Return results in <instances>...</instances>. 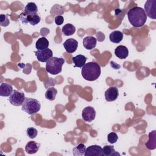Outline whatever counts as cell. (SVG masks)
<instances>
[{
    "mask_svg": "<svg viewBox=\"0 0 156 156\" xmlns=\"http://www.w3.org/2000/svg\"><path fill=\"white\" fill-rule=\"evenodd\" d=\"M65 63V59L57 57L49 58L46 63V71L53 75L58 74L62 70V66Z\"/></svg>",
    "mask_w": 156,
    "mask_h": 156,
    "instance_id": "3957f363",
    "label": "cell"
},
{
    "mask_svg": "<svg viewBox=\"0 0 156 156\" xmlns=\"http://www.w3.org/2000/svg\"><path fill=\"white\" fill-rule=\"evenodd\" d=\"M97 40L93 36H87L83 40V45L88 50H91L96 46Z\"/></svg>",
    "mask_w": 156,
    "mask_h": 156,
    "instance_id": "4fadbf2b",
    "label": "cell"
},
{
    "mask_svg": "<svg viewBox=\"0 0 156 156\" xmlns=\"http://www.w3.org/2000/svg\"><path fill=\"white\" fill-rule=\"evenodd\" d=\"M54 21L55 23V24L58 26H60L61 24H63V21H64V18L61 15H57L55 17V19H54Z\"/></svg>",
    "mask_w": 156,
    "mask_h": 156,
    "instance_id": "f1b7e54d",
    "label": "cell"
},
{
    "mask_svg": "<svg viewBox=\"0 0 156 156\" xmlns=\"http://www.w3.org/2000/svg\"><path fill=\"white\" fill-rule=\"evenodd\" d=\"M85 146L82 144L80 143L77 146L74 147L73 149V154L74 156H82L83 155L85 152Z\"/></svg>",
    "mask_w": 156,
    "mask_h": 156,
    "instance_id": "cb8c5ba5",
    "label": "cell"
},
{
    "mask_svg": "<svg viewBox=\"0 0 156 156\" xmlns=\"http://www.w3.org/2000/svg\"><path fill=\"white\" fill-rule=\"evenodd\" d=\"M87 59V57L82 54H79L72 58L74 66L78 68H82L83 66L85 64Z\"/></svg>",
    "mask_w": 156,
    "mask_h": 156,
    "instance_id": "d6986e66",
    "label": "cell"
},
{
    "mask_svg": "<svg viewBox=\"0 0 156 156\" xmlns=\"http://www.w3.org/2000/svg\"><path fill=\"white\" fill-rule=\"evenodd\" d=\"M84 155L85 156H91V155L103 156L104 154L102 152V148L98 145L90 146L85 149Z\"/></svg>",
    "mask_w": 156,
    "mask_h": 156,
    "instance_id": "8fae6325",
    "label": "cell"
},
{
    "mask_svg": "<svg viewBox=\"0 0 156 156\" xmlns=\"http://www.w3.org/2000/svg\"><path fill=\"white\" fill-rule=\"evenodd\" d=\"M63 45L66 51L71 54L76 51L78 46V42L74 38H68L63 43Z\"/></svg>",
    "mask_w": 156,
    "mask_h": 156,
    "instance_id": "7c38bea8",
    "label": "cell"
},
{
    "mask_svg": "<svg viewBox=\"0 0 156 156\" xmlns=\"http://www.w3.org/2000/svg\"><path fill=\"white\" fill-rule=\"evenodd\" d=\"M127 17L130 23L135 27L143 26L147 20L144 10L140 7H134L127 12Z\"/></svg>",
    "mask_w": 156,
    "mask_h": 156,
    "instance_id": "6da1fadb",
    "label": "cell"
},
{
    "mask_svg": "<svg viewBox=\"0 0 156 156\" xmlns=\"http://www.w3.org/2000/svg\"><path fill=\"white\" fill-rule=\"evenodd\" d=\"M40 108V102L37 99L34 98H26L22 105V110L29 115L37 113Z\"/></svg>",
    "mask_w": 156,
    "mask_h": 156,
    "instance_id": "277c9868",
    "label": "cell"
},
{
    "mask_svg": "<svg viewBox=\"0 0 156 156\" xmlns=\"http://www.w3.org/2000/svg\"><path fill=\"white\" fill-rule=\"evenodd\" d=\"M9 14H1L0 15V25L3 27H7L9 26L10 21L8 18Z\"/></svg>",
    "mask_w": 156,
    "mask_h": 156,
    "instance_id": "484cf974",
    "label": "cell"
},
{
    "mask_svg": "<svg viewBox=\"0 0 156 156\" xmlns=\"http://www.w3.org/2000/svg\"><path fill=\"white\" fill-rule=\"evenodd\" d=\"M81 73L85 80L88 81H94L98 79L101 75V66L96 62H88L83 66Z\"/></svg>",
    "mask_w": 156,
    "mask_h": 156,
    "instance_id": "7a4b0ae2",
    "label": "cell"
},
{
    "mask_svg": "<svg viewBox=\"0 0 156 156\" xmlns=\"http://www.w3.org/2000/svg\"><path fill=\"white\" fill-rule=\"evenodd\" d=\"M115 55L120 59H124L129 55V50L126 46L119 45L117 46L115 50Z\"/></svg>",
    "mask_w": 156,
    "mask_h": 156,
    "instance_id": "5bb4252c",
    "label": "cell"
},
{
    "mask_svg": "<svg viewBox=\"0 0 156 156\" xmlns=\"http://www.w3.org/2000/svg\"><path fill=\"white\" fill-rule=\"evenodd\" d=\"M82 117L86 122L92 121L96 117V111L94 108L91 106L86 107L82 111Z\"/></svg>",
    "mask_w": 156,
    "mask_h": 156,
    "instance_id": "9c48e42d",
    "label": "cell"
},
{
    "mask_svg": "<svg viewBox=\"0 0 156 156\" xmlns=\"http://www.w3.org/2000/svg\"><path fill=\"white\" fill-rule=\"evenodd\" d=\"M107 140H108V141L110 144H114L118 140V135H117V134L116 133L111 132V133H110L108 135Z\"/></svg>",
    "mask_w": 156,
    "mask_h": 156,
    "instance_id": "83f0119b",
    "label": "cell"
},
{
    "mask_svg": "<svg viewBox=\"0 0 156 156\" xmlns=\"http://www.w3.org/2000/svg\"><path fill=\"white\" fill-rule=\"evenodd\" d=\"M25 99L24 93L14 90L9 96V101L10 103L14 106H20L23 105Z\"/></svg>",
    "mask_w": 156,
    "mask_h": 156,
    "instance_id": "5b68a950",
    "label": "cell"
},
{
    "mask_svg": "<svg viewBox=\"0 0 156 156\" xmlns=\"http://www.w3.org/2000/svg\"><path fill=\"white\" fill-rule=\"evenodd\" d=\"M27 135L31 139L35 138L38 134L37 130L34 127H29L26 130Z\"/></svg>",
    "mask_w": 156,
    "mask_h": 156,
    "instance_id": "4316f807",
    "label": "cell"
},
{
    "mask_svg": "<svg viewBox=\"0 0 156 156\" xmlns=\"http://www.w3.org/2000/svg\"><path fill=\"white\" fill-rule=\"evenodd\" d=\"M76 32V27L74 26L70 23L64 25L62 29V32L65 36H70L74 34Z\"/></svg>",
    "mask_w": 156,
    "mask_h": 156,
    "instance_id": "7402d4cb",
    "label": "cell"
},
{
    "mask_svg": "<svg viewBox=\"0 0 156 156\" xmlns=\"http://www.w3.org/2000/svg\"><path fill=\"white\" fill-rule=\"evenodd\" d=\"M105 99L108 102H112L115 101L118 96V89L116 87H111L108 88L105 92Z\"/></svg>",
    "mask_w": 156,
    "mask_h": 156,
    "instance_id": "30bf717a",
    "label": "cell"
},
{
    "mask_svg": "<svg viewBox=\"0 0 156 156\" xmlns=\"http://www.w3.org/2000/svg\"><path fill=\"white\" fill-rule=\"evenodd\" d=\"M49 46V41L45 37H41L35 43V48L37 50H43Z\"/></svg>",
    "mask_w": 156,
    "mask_h": 156,
    "instance_id": "44dd1931",
    "label": "cell"
},
{
    "mask_svg": "<svg viewBox=\"0 0 156 156\" xmlns=\"http://www.w3.org/2000/svg\"><path fill=\"white\" fill-rule=\"evenodd\" d=\"M20 19L23 24H26L29 23L32 26H35L39 23L41 20V18L38 14L34 15H25L22 13L20 15Z\"/></svg>",
    "mask_w": 156,
    "mask_h": 156,
    "instance_id": "52a82bcc",
    "label": "cell"
},
{
    "mask_svg": "<svg viewBox=\"0 0 156 156\" xmlns=\"http://www.w3.org/2000/svg\"><path fill=\"white\" fill-rule=\"evenodd\" d=\"M35 54L37 60L41 62H46L53 55L52 51L48 48L43 50H37L35 52Z\"/></svg>",
    "mask_w": 156,
    "mask_h": 156,
    "instance_id": "ba28073f",
    "label": "cell"
},
{
    "mask_svg": "<svg viewBox=\"0 0 156 156\" xmlns=\"http://www.w3.org/2000/svg\"><path fill=\"white\" fill-rule=\"evenodd\" d=\"M57 94V90L54 87H49L45 93V98L48 100L53 101L55 99Z\"/></svg>",
    "mask_w": 156,
    "mask_h": 156,
    "instance_id": "d4e9b609",
    "label": "cell"
},
{
    "mask_svg": "<svg viewBox=\"0 0 156 156\" xmlns=\"http://www.w3.org/2000/svg\"><path fill=\"white\" fill-rule=\"evenodd\" d=\"M144 10L147 16L155 20L156 18V1L147 0L145 2Z\"/></svg>",
    "mask_w": 156,
    "mask_h": 156,
    "instance_id": "8992f818",
    "label": "cell"
},
{
    "mask_svg": "<svg viewBox=\"0 0 156 156\" xmlns=\"http://www.w3.org/2000/svg\"><path fill=\"white\" fill-rule=\"evenodd\" d=\"M145 145L149 150L156 148V130H153L149 133V140Z\"/></svg>",
    "mask_w": 156,
    "mask_h": 156,
    "instance_id": "e0dca14e",
    "label": "cell"
},
{
    "mask_svg": "<svg viewBox=\"0 0 156 156\" xmlns=\"http://www.w3.org/2000/svg\"><path fill=\"white\" fill-rule=\"evenodd\" d=\"M102 152L105 156H112V155H120V154L115 151L114 147L110 145H106L102 148Z\"/></svg>",
    "mask_w": 156,
    "mask_h": 156,
    "instance_id": "603a6c76",
    "label": "cell"
},
{
    "mask_svg": "<svg viewBox=\"0 0 156 156\" xmlns=\"http://www.w3.org/2000/svg\"><path fill=\"white\" fill-rule=\"evenodd\" d=\"M37 12L38 8L37 5L34 2H29L24 7L22 13L25 15H34L37 14Z\"/></svg>",
    "mask_w": 156,
    "mask_h": 156,
    "instance_id": "2e32d148",
    "label": "cell"
},
{
    "mask_svg": "<svg viewBox=\"0 0 156 156\" xmlns=\"http://www.w3.org/2000/svg\"><path fill=\"white\" fill-rule=\"evenodd\" d=\"M13 87L7 83H1L0 85V96L3 97L10 96L13 92Z\"/></svg>",
    "mask_w": 156,
    "mask_h": 156,
    "instance_id": "9a60e30c",
    "label": "cell"
},
{
    "mask_svg": "<svg viewBox=\"0 0 156 156\" xmlns=\"http://www.w3.org/2000/svg\"><path fill=\"white\" fill-rule=\"evenodd\" d=\"M40 147V144L35 141H30L25 146V151L29 154H34L37 152Z\"/></svg>",
    "mask_w": 156,
    "mask_h": 156,
    "instance_id": "ac0fdd59",
    "label": "cell"
},
{
    "mask_svg": "<svg viewBox=\"0 0 156 156\" xmlns=\"http://www.w3.org/2000/svg\"><path fill=\"white\" fill-rule=\"evenodd\" d=\"M123 38V34L119 30H114L110 33L109 39L111 42L114 43H119Z\"/></svg>",
    "mask_w": 156,
    "mask_h": 156,
    "instance_id": "ffe728a7",
    "label": "cell"
}]
</instances>
